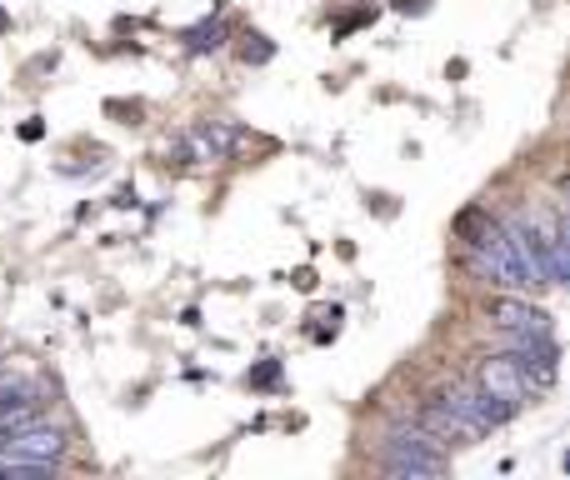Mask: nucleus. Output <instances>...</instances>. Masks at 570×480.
<instances>
[{"instance_id":"f257e3e1","label":"nucleus","mask_w":570,"mask_h":480,"mask_svg":"<svg viewBox=\"0 0 570 480\" xmlns=\"http://www.w3.org/2000/svg\"><path fill=\"white\" fill-rule=\"evenodd\" d=\"M456 236L466 240V266L476 270L480 280H496V286H506V290H530L526 270H520L516 246H510L506 226H500L490 210L470 206L466 216L456 220Z\"/></svg>"},{"instance_id":"f03ea898","label":"nucleus","mask_w":570,"mask_h":480,"mask_svg":"<svg viewBox=\"0 0 570 480\" xmlns=\"http://www.w3.org/2000/svg\"><path fill=\"white\" fill-rule=\"evenodd\" d=\"M380 470L396 480H430V476H446L450 456H446V440H436L420 420H400V426L386 430L380 440Z\"/></svg>"},{"instance_id":"7ed1b4c3","label":"nucleus","mask_w":570,"mask_h":480,"mask_svg":"<svg viewBox=\"0 0 570 480\" xmlns=\"http://www.w3.org/2000/svg\"><path fill=\"white\" fill-rule=\"evenodd\" d=\"M476 390H486V396H500V400H530V396H540L536 390V380L526 376V366H520L516 356H486L476 366V380H470Z\"/></svg>"},{"instance_id":"20e7f679","label":"nucleus","mask_w":570,"mask_h":480,"mask_svg":"<svg viewBox=\"0 0 570 480\" xmlns=\"http://www.w3.org/2000/svg\"><path fill=\"white\" fill-rule=\"evenodd\" d=\"M486 320L500 330V336H556V316L520 296H496L486 306Z\"/></svg>"},{"instance_id":"39448f33","label":"nucleus","mask_w":570,"mask_h":480,"mask_svg":"<svg viewBox=\"0 0 570 480\" xmlns=\"http://www.w3.org/2000/svg\"><path fill=\"white\" fill-rule=\"evenodd\" d=\"M6 450H10V456H20V460L60 466V460H66V450H70V440H66V430H60V426H20V430H10V436H6Z\"/></svg>"},{"instance_id":"423d86ee","label":"nucleus","mask_w":570,"mask_h":480,"mask_svg":"<svg viewBox=\"0 0 570 480\" xmlns=\"http://www.w3.org/2000/svg\"><path fill=\"white\" fill-rule=\"evenodd\" d=\"M180 146L190 150V160H230L246 146V130L230 126V120H206V126H196Z\"/></svg>"},{"instance_id":"0eeeda50","label":"nucleus","mask_w":570,"mask_h":480,"mask_svg":"<svg viewBox=\"0 0 570 480\" xmlns=\"http://www.w3.org/2000/svg\"><path fill=\"white\" fill-rule=\"evenodd\" d=\"M220 46H226V26H220V20H200V26L186 30V50H196V56L220 50Z\"/></svg>"},{"instance_id":"6e6552de","label":"nucleus","mask_w":570,"mask_h":480,"mask_svg":"<svg viewBox=\"0 0 570 480\" xmlns=\"http://www.w3.org/2000/svg\"><path fill=\"white\" fill-rule=\"evenodd\" d=\"M310 336L316 340H336V330H340V306H320V310H310Z\"/></svg>"},{"instance_id":"1a4fd4ad","label":"nucleus","mask_w":570,"mask_h":480,"mask_svg":"<svg viewBox=\"0 0 570 480\" xmlns=\"http://www.w3.org/2000/svg\"><path fill=\"white\" fill-rule=\"evenodd\" d=\"M246 386L250 390H276L280 386V360H260L256 370H246Z\"/></svg>"},{"instance_id":"9d476101","label":"nucleus","mask_w":570,"mask_h":480,"mask_svg":"<svg viewBox=\"0 0 570 480\" xmlns=\"http://www.w3.org/2000/svg\"><path fill=\"white\" fill-rule=\"evenodd\" d=\"M270 56H276V46H270L266 36H246V40H240V60H246V66H266Z\"/></svg>"},{"instance_id":"9b49d317","label":"nucleus","mask_w":570,"mask_h":480,"mask_svg":"<svg viewBox=\"0 0 570 480\" xmlns=\"http://www.w3.org/2000/svg\"><path fill=\"white\" fill-rule=\"evenodd\" d=\"M390 6H396L400 16H426V10H430V0H390Z\"/></svg>"},{"instance_id":"f8f14e48","label":"nucleus","mask_w":570,"mask_h":480,"mask_svg":"<svg viewBox=\"0 0 570 480\" xmlns=\"http://www.w3.org/2000/svg\"><path fill=\"white\" fill-rule=\"evenodd\" d=\"M10 26V16H6V10H0V30H6Z\"/></svg>"}]
</instances>
